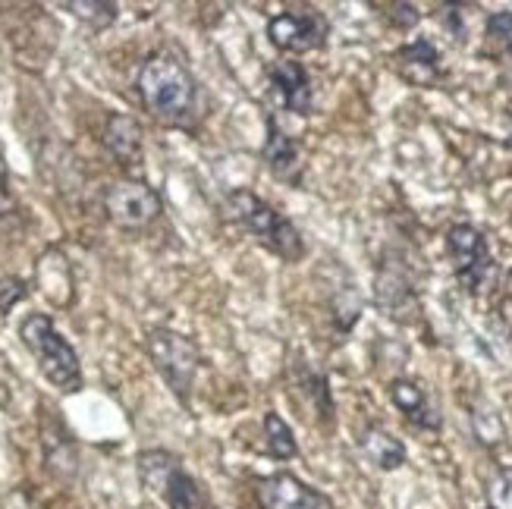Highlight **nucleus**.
<instances>
[{
    "label": "nucleus",
    "instance_id": "nucleus-21",
    "mask_svg": "<svg viewBox=\"0 0 512 509\" xmlns=\"http://www.w3.org/2000/svg\"><path fill=\"white\" fill-rule=\"evenodd\" d=\"M66 10H70L76 19L88 22L92 29H107L110 22L117 19V4H104V0H92V4H66Z\"/></svg>",
    "mask_w": 512,
    "mask_h": 509
},
{
    "label": "nucleus",
    "instance_id": "nucleus-7",
    "mask_svg": "<svg viewBox=\"0 0 512 509\" xmlns=\"http://www.w3.org/2000/svg\"><path fill=\"white\" fill-rule=\"evenodd\" d=\"M267 41L283 54H308L324 48L327 41V19L318 10H286L267 22Z\"/></svg>",
    "mask_w": 512,
    "mask_h": 509
},
{
    "label": "nucleus",
    "instance_id": "nucleus-2",
    "mask_svg": "<svg viewBox=\"0 0 512 509\" xmlns=\"http://www.w3.org/2000/svg\"><path fill=\"white\" fill-rule=\"evenodd\" d=\"M19 340L32 352L38 371L48 378L60 393H79L82 390V365L76 349L63 340L54 321L41 312H32L19 324Z\"/></svg>",
    "mask_w": 512,
    "mask_h": 509
},
{
    "label": "nucleus",
    "instance_id": "nucleus-15",
    "mask_svg": "<svg viewBox=\"0 0 512 509\" xmlns=\"http://www.w3.org/2000/svg\"><path fill=\"white\" fill-rule=\"evenodd\" d=\"M161 500L170 506V509H208V497H205V488L198 484L183 466H176L164 484L161 491Z\"/></svg>",
    "mask_w": 512,
    "mask_h": 509
},
{
    "label": "nucleus",
    "instance_id": "nucleus-24",
    "mask_svg": "<svg viewBox=\"0 0 512 509\" xmlns=\"http://www.w3.org/2000/svg\"><path fill=\"white\" fill-rule=\"evenodd\" d=\"M13 211H16V198L10 192V170H7L4 154H0V217H7Z\"/></svg>",
    "mask_w": 512,
    "mask_h": 509
},
{
    "label": "nucleus",
    "instance_id": "nucleus-12",
    "mask_svg": "<svg viewBox=\"0 0 512 509\" xmlns=\"http://www.w3.org/2000/svg\"><path fill=\"white\" fill-rule=\"evenodd\" d=\"M104 148L120 167H139L145 151L139 120L129 114H110L104 126Z\"/></svg>",
    "mask_w": 512,
    "mask_h": 509
},
{
    "label": "nucleus",
    "instance_id": "nucleus-9",
    "mask_svg": "<svg viewBox=\"0 0 512 509\" xmlns=\"http://www.w3.org/2000/svg\"><path fill=\"white\" fill-rule=\"evenodd\" d=\"M271 85L274 95L280 98V104L289 110V114L308 117L315 110V92H311V79L305 73V66L299 60H277L271 63Z\"/></svg>",
    "mask_w": 512,
    "mask_h": 509
},
{
    "label": "nucleus",
    "instance_id": "nucleus-19",
    "mask_svg": "<svg viewBox=\"0 0 512 509\" xmlns=\"http://www.w3.org/2000/svg\"><path fill=\"white\" fill-rule=\"evenodd\" d=\"M264 450L271 453L274 459H293L299 453L293 428H289L277 412L264 415Z\"/></svg>",
    "mask_w": 512,
    "mask_h": 509
},
{
    "label": "nucleus",
    "instance_id": "nucleus-5",
    "mask_svg": "<svg viewBox=\"0 0 512 509\" xmlns=\"http://www.w3.org/2000/svg\"><path fill=\"white\" fill-rule=\"evenodd\" d=\"M447 249L453 258V274L459 286L469 296H478L481 286L494 271V258H491V249H487L484 233L472 224H456L447 233Z\"/></svg>",
    "mask_w": 512,
    "mask_h": 509
},
{
    "label": "nucleus",
    "instance_id": "nucleus-10",
    "mask_svg": "<svg viewBox=\"0 0 512 509\" xmlns=\"http://www.w3.org/2000/svg\"><path fill=\"white\" fill-rule=\"evenodd\" d=\"M393 66L399 79L415 88H434L440 82V51L428 38L403 44V48L393 54Z\"/></svg>",
    "mask_w": 512,
    "mask_h": 509
},
{
    "label": "nucleus",
    "instance_id": "nucleus-14",
    "mask_svg": "<svg viewBox=\"0 0 512 509\" xmlns=\"http://www.w3.org/2000/svg\"><path fill=\"white\" fill-rule=\"evenodd\" d=\"M362 453L368 456V462L381 472H396L406 462V447L403 440H396L393 434H387L384 428H368L362 434Z\"/></svg>",
    "mask_w": 512,
    "mask_h": 509
},
{
    "label": "nucleus",
    "instance_id": "nucleus-26",
    "mask_svg": "<svg viewBox=\"0 0 512 509\" xmlns=\"http://www.w3.org/2000/svg\"><path fill=\"white\" fill-rule=\"evenodd\" d=\"M506 293H509V296H512V271H509V274H506Z\"/></svg>",
    "mask_w": 512,
    "mask_h": 509
},
{
    "label": "nucleus",
    "instance_id": "nucleus-20",
    "mask_svg": "<svg viewBox=\"0 0 512 509\" xmlns=\"http://www.w3.org/2000/svg\"><path fill=\"white\" fill-rule=\"evenodd\" d=\"M484 35L491 41V48L512 60V13L509 10H500V13H491L487 16V26H484Z\"/></svg>",
    "mask_w": 512,
    "mask_h": 509
},
{
    "label": "nucleus",
    "instance_id": "nucleus-8",
    "mask_svg": "<svg viewBox=\"0 0 512 509\" xmlns=\"http://www.w3.org/2000/svg\"><path fill=\"white\" fill-rule=\"evenodd\" d=\"M255 497L261 509H333L330 497L308 488V484L289 472H277L255 481Z\"/></svg>",
    "mask_w": 512,
    "mask_h": 509
},
{
    "label": "nucleus",
    "instance_id": "nucleus-11",
    "mask_svg": "<svg viewBox=\"0 0 512 509\" xmlns=\"http://www.w3.org/2000/svg\"><path fill=\"white\" fill-rule=\"evenodd\" d=\"M390 400L399 412H403L406 422L415 425L418 431H440L443 428V418H440L437 406L431 403V396L425 393L421 384L396 378L390 384Z\"/></svg>",
    "mask_w": 512,
    "mask_h": 509
},
{
    "label": "nucleus",
    "instance_id": "nucleus-13",
    "mask_svg": "<svg viewBox=\"0 0 512 509\" xmlns=\"http://www.w3.org/2000/svg\"><path fill=\"white\" fill-rule=\"evenodd\" d=\"M261 158L267 164L277 180H289L296 183L299 173H302V151H299V142L289 136V132L280 129V123L271 117L267 120V139H264V151Z\"/></svg>",
    "mask_w": 512,
    "mask_h": 509
},
{
    "label": "nucleus",
    "instance_id": "nucleus-18",
    "mask_svg": "<svg viewBox=\"0 0 512 509\" xmlns=\"http://www.w3.org/2000/svg\"><path fill=\"white\" fill-rule=\"evenodd\" d=\"M176 466H183L180 456H173L167 450H145V453H139V481L151 494L161 497L164 484H167V478H170V472Z\"/></svg>",
    "mask_w": 512,
    "mask_h": 509
},
{
    "label": "nucleus",
    "instance_id": "nucleus-3",
    "mask_svg": "<svg viewBox=\"0 0 512 509\" xmlns=\"http://www.w3.org/2000/svg\"><path fill=\"white\" fill-rule=\"evenodd\" d=\"M227 208L239 224L255 236L258 246H264L267 252H274L283 261H302L305 239L296 230L293 220L283 217L274 205H267L264 198H258L249 189H236L227 195Z\"/></svg>",
    "mask_w": 512,
    "mask_h": 509
},
{
    "label": "nucleus",
    "instance_id": "nucleus-4",
    "mask_svg": "<svg viewBox=\"0 0 512 509\" xmlns=\"http://www.w3.org/2000/svg\"><path fill=\"white\" fill-rule=\"evenodd\" d=\"M145 349H148V359L151 365L158 368V374L164 378V384L173 390V396L180 403L189 400V390L195 384V374H198V346L180 334V330H170V327H154L148 330L145 337Z\"/></svg>",
    "mask_w": 512,
    "mask_h": 509
},
{
    "label": "nucleus",
    "instance_id": "nucleus-17",
    "mask_svg": "<svg viewBox=\"0 0 512 509\" xmlns=\"http://www.w3.org/2000/svg\"><path fill=\"white\" fill-rule=\"evenodd\" d=\"M293 387L302 390V396L308 400V406L315 409L324 422L333 418V400H330V387H327V378L321 371L308 368L305 362H296V374H293Z\"/></svg>",
    "mask_w": 512,
    "mask_h": 509
},
{
    "label": "nucleus",
    "instance_id": "nucleus-1",
    "mask_svg": "<svg viewBox=\"0 0 512 509\" xmlns=\"http://www.w3.org/2000/svg\"><path fill=\"white\" fill-rule=\"evenodd\" d=\"M136 92L148 114L164 126L189 129L198 117V82L189 66L167 51L151 54L136 73Z\"/></svg>",
    "mask_w": 512,
    "mask_h": 509
},
{
    "label": "nucleus",
    "instance_id": "nucleus-22",
    "mask_svg": "<svg viewBox=\"0 0 512 509\" xmlns=\"http://www.w3.org/2000/svg\"><path fill=\"white\" fill-rule=\"evenodd\" d=\"M487 500H491V509H512V472H497L491 478Z\"/></svg>",
    "mask_w": 512,
    "mask_h": 509
},
{
    "label": "nucleus",
    "instance_id": "nucleus-6",
    "mask_svg": "<svg viewBox=\"0 0 512 509\" xmlns=\"http://www.w3.org/2000/svg\"><path fill=\"white\" fill-rule=\"evenodd\" d=\"M104 211L110 217V224H117L120 230H145L161 217L164 202L148 183L120 180V183H114L107 189Z\"/></svg>",
    "mask_w": 512,
    "mask_h": 509
},
{
    "label": "nucleus",
    "instance_id": "nucleus-16",
    "mask_svg": "<svg viewBox=\"0 0 512 509\" xmlns=\"http://www.w3.org/2000/svg\"><path fill=\"white\" fill-rule=\"evenodd\" d=\"M377 299L387 308V315L403 318L406 308H415V293L409 277L399 268H384L381 277H377Z\"/></svg>",
    "mask_w": 512,
    "mask_h": 509
},
{
    "label": "nucleus",
    "instance_id": "nucleus-23",
    "mask_svg": "<svg viewBox=\"0 0 512 509\" xmlns=\"http://www.w3.org/2000/svg\"><path fill=\"white\" fill-rule=\"evenodd\" d=\"M26 296H29L26 280H19V277L0 280V315H10V308H13L16 302H22Z\"/></svg>",
    "mask_w": 512,
    "mask_h": 509
},
{
    "label": "nucleus",
    "instance_id": "nucleus-25",
    "mask_svg": "<svg viewBox=\"0 0 512 509\" xmlns=\"http://www.w3.org/2000/svg\"><path fill=\"white\" fill-rule=\"evenodd\" d=\"M390 10H393V16H396V26L409 29V26H415V22H418V10H415L412 4H393Z\"/></svg>",
    "mask_w": 512,
    "mask_h": 509
}]
</instances>
